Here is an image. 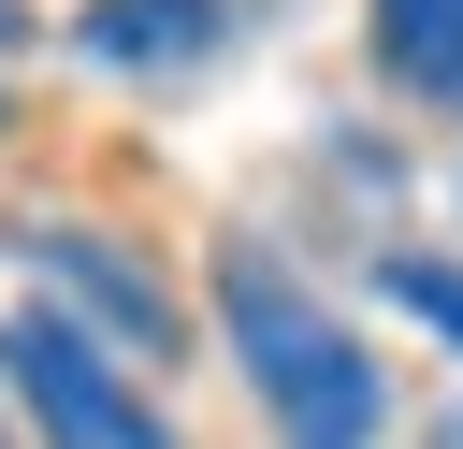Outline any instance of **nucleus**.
<instances>
[{"mask_svg": "<svg viewBox=\"0 0 463 449\" xmlns=\"http://www.w3.org/2000/svg\"><path fill=\"white\" fill-rule=\"evenodd\" d=\"M434 449H463V406H449V420H434Z\"/></svg>", "mask_w": 463, "mask_h": 449, "instance_id": "nucleus-7", "label": "nucleus"}, {"mask_svg": "<svg viewBox=\"0 0 463 449\" xmlns=\"http://www.w3.org/2000/svg\"><path fill=\"white\" fill-rule=\"evenodd\" d=\"M217 29H232V0H87V58H116V72H188Z\"/></svg>", "mask_w": 463, "mask_h": 449, "instance_id": "nucleus-4", "label": "nucleus"}, {"mask_svg": "<svg viewBox=\"0 0 463 449\" xmlns=\"http://www.w3.org/2000/svg\"><path fill=\"white\" fill-rule=\"evenodd\" d=\"M376 58L420 101H463V0H376Z\"/></svg>", "mask_w": 463, "mask_h": 449, "instance_id": "nucleus-5", "label": "nucleus"}, {"mask_svg": "<svg viewBox=\"0 0 463 449\" xmlns=\"http://www.w3.org/2000/svg\"><path fill=\"white\" fill-rule=\"evenodd\" d=\"M391 304H420L434 333H463V275L449 261H391Z\"/></svg>", "mask_w": 463, "mask_h": 449, "instance_id": "nucleus-6", "label": "nucleus"}, {"mask_svg": "<svg viewBox=\"0 0 463 449\" xmlns=\"http://www.w3.org/2000/svg\"><path fill=\"white\" fill-rule=\"evenodd\" d=\"M217 319H232V348H246V377H260V406H275L289 449H376V362H362V333L318 319L260 246L217 261Z\"/></svg>", "mask_w": 463, "mask_h": 449, "instance_id": "nucleus-1", "label": "nucleus"}, {"mask_svg": "<svg viewBox=\"0 0 463 449\" xmlns=\"http://www.w3.org/2000/svg\"><path fill=\"white\" fill-rule=\"evenodd\" d=\"M0 377L29 391V420L58 435V449H174L159 420H145V391L72 333V319H43V304H14V333H0Z\"/></svg>", "mask_w": 463, "mask_h": 449, "instance_id": "nucleus-2", "label": "nucleus"}, {"mask_svg": "<svg viewBox=\"0 0 463 449\" xmlns=\"http://www.w3.org/2000/svg\"><path fill=\"white\" fill-rule=\"evenodd\" d=\"M29 261H43V275H58L72 304H101V319H116V333H130L145 362L174 348V304H159V275H145V261H116L101 232H72V217H58V232H29Z\"/></svg>", "mask_w": 463, "mask_h": 449, "instance_id": "nucleus-3", "label": "nucleus"}]
</instances>
